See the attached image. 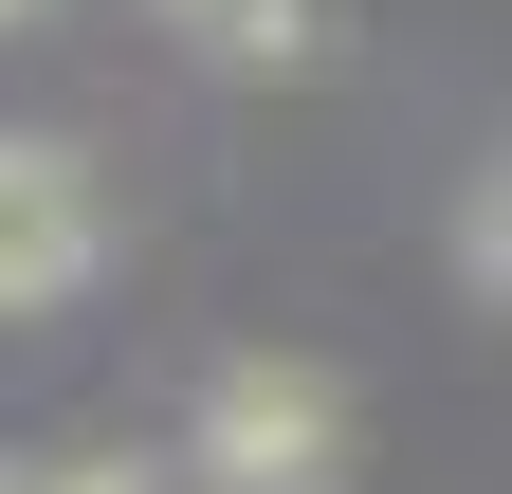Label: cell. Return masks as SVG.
Returning <instances> with one entry per match:
<instances>
[{
    "mask_svg": "<svg viewBox=\"0 0 512 494\" xmlns=\"http://www.w3.org/2000/svg\"><path fill=\"white\" fill-rule=\"evenodd\" d=\"M0 494H37V476H0Z\"/></svg>",
    "mask_w": 512,
    "mask_h": 494,
    "instance_id": "8992f818",
    "label": "cell"
},
{
    "mask_svg": "<svg viewBox=\"0 0 512 494\" xmlns=\"http://www.w3.org/2000/svg\"><path fill=\"white\" fill-rule=\"evenodd\" d=\"M202 494H348V385L293 348H238L202 385Z\"/></svg>",
    "mask_w": 512,
    "mask_h": 494,
    "instance_id": "6da1fadb",
    "label": "cell"
},
{
    "mask_svg": "<svg viewBox=\"0 0 512 494\" xmlns=\"http://www.w3.org/2000/svg\"><path fill=\"white\" fill-rule=\"evenodd\" d=\"M37 494H147V476H128V458H74V476H37Z\"/></svg>",
    "mask_w": 512,
    "mask_h": 494,
    "instance_id": "277c9868",
    "label": "cell"
},
{
    "mask_svg": "<svg viewBox=\"0 0 512 494\" xmlns=\"http://www.w3.org/2000/svg\"><path fill=\"white\" fill-rule=\"evenodd\" d=\"M165 37L220 74H311V0H165Z\"/></svg>",
    "mask_w": 512,
    "mask_h": 494,
    "instance_id": "3957f363",
    "label": "cell"
},
{
    "mask_svg": "<svg viewBox=\"0 0 512 494\" xmlns=\"http://www.w3.org/2000/svg\"><path fill=\"white\" fill-rule=\"evenodd\" d=\"M92 257H110V202H92V165L0 129V312H55V293H92Z\"/></svg>",
    "mask_w": 512,
    "mask_h": 494,
    "instance_id": "7a4b0ae2",
    "label": "cell"
},
{
    "mask_svg": "<svg viewBox=\"0 0 512 494\" xmlns=\"http://www.w3.org/2000/svg\"><path fill=\"white\" fill-rule=\"evenodd\" d=\"M19 19H37V0H0V37H19Z\"/></svg>",
    "mask_w": 512,
    "mask_h": 494,
    "instance_id": "5b68a950",
    "label": "cell"
}]
</instances>
